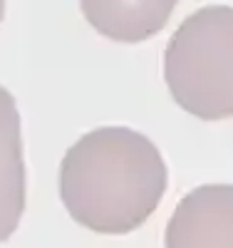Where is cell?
<instances>
[{"instance_id":"cell-5","label":"cell","mask_w":233,"mask_h":248,"mask_svg":"<svg viewBox=\"0 0 233 248\" xmlns=\"http://www.w3.org/2000/svg\"><path fill=\"white\" fill-rule=\"evenodd\" d=\"M25 214V161L15 97L0 87V243L8 241Z\"/></svg>"},{"instance_id":"cell-2","label":"cell","mask_w":233,"mask_h":248,"mask_svg":"<svg viewBox=\"0 0 233 248\" xmlns=\"http://www.w3.org/2000/svg\"><path fill=\"white\" fill-rule=\"evenodd\" d=\"M174 102L206 122L233 117V8L206 5L176 28L164 52Z\"/></svg>"},{"instance_id":"cell-3","label":"cell","mask_w":233,"mask_h":248,"mask_svg":"<svg viewBox=\"0 0 233 248\" xmlns=\"http://www.w3.org/2000/svg\"><path fill=\"white\" fill-rule=\"evenodd\" d=\"M166 248H233V184H203L188 191L171 214Z\"/></svg>"},{"instance_id":"cell-6","label":"cell","mask_w":233,"mask_h":248,"mask_svg":"<svg viewBox=\"0 0 233 248\" xmlns=\"http://www.w3.org/2000/svg\"><path fill=\"white\" fill-rule=\"evenodd\" d=\"M3 15H5V0H0V20H3Z\"/></svg>"},{"instance_id":"cell-4","label":"cell","mask_w":233,"mask_h":248,"mask_svg":"<svg viewBox=\"0 0 233 248\" xmlns=\"http://www.w3.org/2000/svg\"><path fill=\"white\" fill-rule=\"evenodd\" d=\"M179 0H79L84 20L114 43H144L159 35Z\"/></svg>"},{"instance_id":"cell-1","label":"cell","mask_w":233,"mask_h":248,"mask_svg":"<svg viewBox=\"0 0 233 248\" xmlns=\"http://www.w3.org/2000/svg\"><path fill=\"white\" fill-rule=\"evenodd\" d=\"M169 186L156 144L129 127H99L75 141L60 164V199L84 229L124 236L152 218Z\"/></svg>"}]
</instances>
